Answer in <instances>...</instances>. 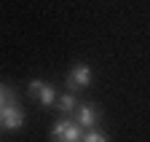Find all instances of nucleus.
Here are the masks:
<instances>
[{
  "label": "nucleus",
  "instance_id": "2",
  "mask_svg": "<svg viewBox=\"0 0 150 142\" xmlns=\"http://www.w3.org/2000/svg\"><path fill=\"white\" fill-rule=\"evenodd\" d=\"M27 94H30L32 99H38L43 107L56 105V91H54V86H48V83H43V81H38V78L27 83Z\"/></svg>",
  "mask_w": 150,
  "mask_h": 142
},
{
  "label": "nucleus",
  "instance_id": "3",
  "mask_svg": "<svg viewBox=\"0 0 150 142\" xmlns=\"http://www.w3.org/2000/svg\"><path fill=\"white\" fill-rule=\"evenodd\" d=\"M91 81H94V73H91V67H88V64H83V62H78V64L70 70V75H67V86L72 88V91L91 86Z\"/></svg>",
  "mask_w": 150,
  "mask_h": 142
},
{
  "label": "nucleus",
  "instance_id": "1",
  "mask_svg": "<svg viewBox=\"0 0 150 142\" xmlns=\"http://www.w3.org/2000/svg\"><path fill=\"white\" fill-rule=\"evenodd\" d=\"M83 139V126L78 121H56L51 129V142H81Z\"/></svg>",
  "mask_w": 150,
  "mask_h": 142
},
{
  "label": "nucleus",
  "instance_id": "5",
  "mask_svg": "<svg viewBox=\"0 0 150 142\" xmlns=\"http://www.w3.org/2000/svg\"><path fill=\"white\" fill-rule=\"evenodd\" d=\"M75 121H78L83 129H97V123H99V107H97V105H81Z\"/></svg>",
  "mask_w": 150,
  "mask_h": 142
},
{
  "label": "nucleus",
  "instance_id": "4",
  "mask_svg": "<svg viewBox=\"0 0 150 142\" xmlns=\"http://www.w3.org/2000/svg\"><path fill=\"white\" fill-rule=\"evenodd\" d=\"M22 123H24V113L19 110V105H8V107L0 110V126L3 129L16 131V129H22Z\"/></svg>",
  "mask_w": 150,
  "mask_h": 142
},
{
  "label": "nucleus",
  "instance_id": "6",
  "mask_svg": "<svg viewBox=\"0 0 150 142\" xmlns=\"http://www.w3.org/2000/svg\"><path fill=\"white\" fill-rule=\"evenodd\" d=\"M56 107H59L62 113L78 110V97H75V94H62V97H56Z\"/></svg>",
  "mask_w": 150,
  "mask_h": 142
},
{
  "label": "nucleus",
  "instance_id": "8",
  "mask_svg": "<svg viewBox=\"0 0 150 142\" xmlns=\"http://www.w3.org/2000/svg\"><path fill=\"white\" fill-rule=\"evenodd\" d=\"M81 142H107V134H105V131H99V129H86Z\"/></svg>",
  "mask_w": 150,
  "mask_h": 142
},
{
  "label": "nucleus",
  "instance_id": "7",
  "mask_svg": "<svg viewBox=\"0 0 150 142\" xmlns=\"http://www.w3.org/2000/svg\"><path fill=\"white\" fill-rule=\"evenodd\" d=\"M8 105H19V99H16V94L11 91L6 83H0V110L8 107Z\"/></svg>",
  "mask_w": 150,
  "mask_h": 142
}]
</instances>
